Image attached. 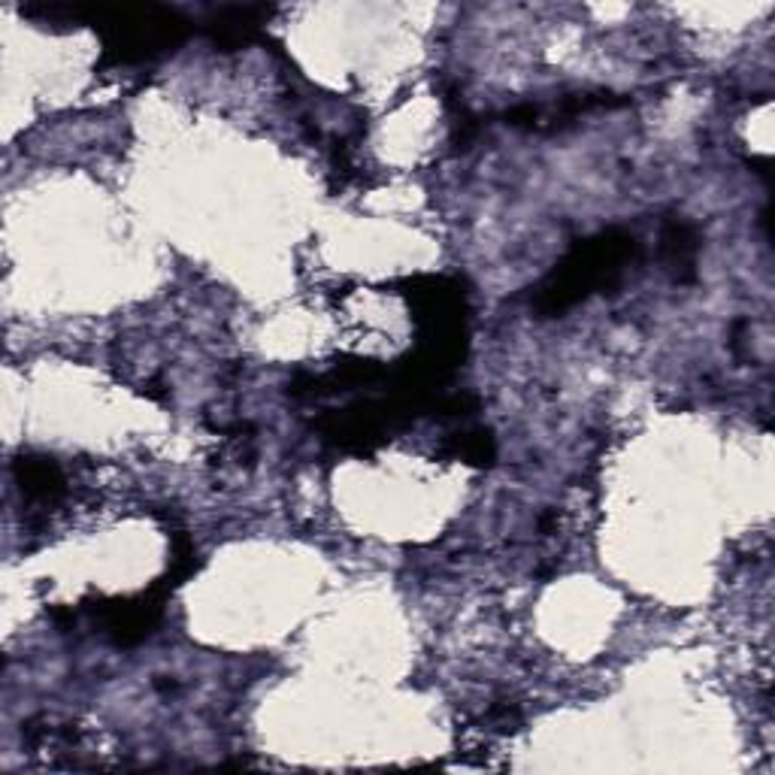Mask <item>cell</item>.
Wrapping results in <instances>:
<instances>
[{
    "label": "cell",
    "mask_w": 775,
    "mask_h": 775,
    "mask_svg": "<svg viewBox=\"0 0 775 775\" xmlns=\"http://www.w3.org/2000/svg\"><path fill=\"white\" fill-rule=\"evenodd\" d=\"M19 482L28 497L43 500V503L64 493V479L52 460H19Z\"/></svg>",
    "instance_id": "cell-2"
},
{
    "label": "cell",
    "mask_w": 775,
    "mask_h": 775,
    "mask_svg": "<svg viewBox=\"0 0 775 775\" xmlns=\"http://www.w3.org/2000/svg\"><path fill=\"white\" fill-rule=\"evenodd\" d=\"M636 252L634 236L606 234L599 240H591L578 246L561 270L554 273L545 285V306L549 309H564L576 304L578 297L591 294L597 285H603L609 276L622 270L624 261Z\"/></svg>",
    "instance_id": "cell-1"
},
{
    "label": "cell",
    "mask_w": 775,
    "mask_h": 775,
    "mask_svg": "<svg viewBox=\"0 0 775 775\" xmlns=\"http://www.w3.org/2000/svg\"><path fill=\"white\" fill-rule=\"evenodd\" d=\"M663 252L670 255V267L676 273L693 270V252H697V243H693V234L684 227V224H672V227L663 231Z\"/></svg>",
    "instance_id": "cell-3"
}]
</instances>
